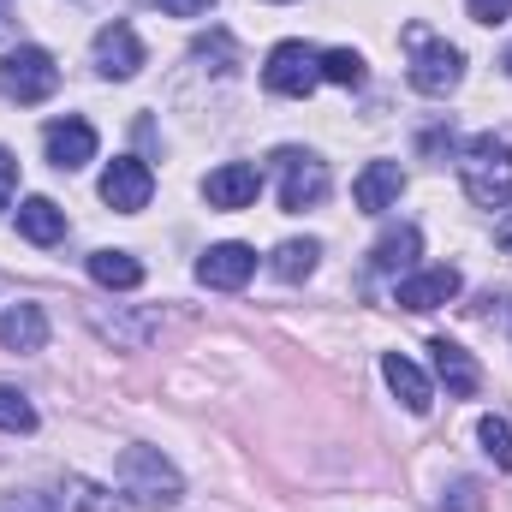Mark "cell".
<instances>
[{"instance_id":"6da1fadb","label":"cell","mask_w":512,"mask_h":512,"mask_svg":"<svg viewBox=\"0 0 512 512\" xmlns=\"http://www.w3.org/2000/svg\"><path fill=\"white\" fill-rule=\"evenodd\" d=\"M114 483L131 507L143 512H161V507H179L185 501V477L173 471V459H161V447H126L120 465H114Z\"/></svg>"},{"instance_id":"7a4b0ae2","label":"cell","mask_w":512,"mask_h":512,"mask_svg":"<svg viewBox=\"0 0 512 512\" xmlns=\"http://www.w3.org/2000/svg\"><path fill=\"white\" fill-rule=\"evenodd\" d=\"M459 179H465V197L477 209H507L512 203V143L483 131L459 149Z\"/></svg>"},{"instance_id":"3957f363","label":"cell","mask_w":512,"mask_h":512,"mask_svg":"<svg viewBox=\"0 0 512 512\" xmlns=\"http://www.w3.org/2000/svg\"><path fill=\"white\" fill-rule=\"evenodd\" d=\"M399 42H405V54H411V90H423V96H453V90H459L465 54H459L447 36H435L429 24H405Z\"/></svg>"},{"instance_id":"277c9868","label":"cell","mask_w":512,"mask_h":512,"mask_svg":"<svg viewBox=\"0 0 512 512\" xmlns=\"http://www.w3.org/2000/svg\"><path fill=\"white\" fill-rule=\"evenodd\" d=\"M54 90H60V66H54L48 48H12V54L0 60V96H6V102L36 108V102H48Z\"/></svg>"},{"instance_id":"5b68a950","label":"cell","mask_w":512,"mask_h":512,"mask_svg":"<svg viewBox=\"0 0 512 512\" xmlns=\"http://www.w3.org/2000/svg\"><path fill=\"white\" fill-rule=\"evenodd\" d=\"M262 84L274 96H310L322 84V54L310 42H274L268 48V66H262Z\"/></svg>"},{"instance_id":"8992f818","label":"cell","mask_w":512,"mask_h":512,"mask_svg":"<svg viewBox=\"0 0 512 512\" xmlns=\"http://www.w3.org/2000/svg\"><path fill=\"white\" fill-rule=\"evenodd\" d=\"M280 209L286 215H304L328 197V167L310 155V149H280Z\"/></svg>"},{"instance_id":"52a82bcc","label":"cell","mask_w":512,"mask_h":512,"mask_svg":"<svg viewBox=\"0 0 512 512\" xmlns=\"http://www.w3.org/2000/svg\"><path fill=\"white\" fill-rule=\"evenodd\" d=\"M149 197H155L149 161H143V155H114L108 173H102V203L120 209V215H137V209H149Z\"/></svg>"},{"instance_id":"ba28073f","label":"cell","mask_w":512,"mask_h":512,"mask_svg":"<svg viewBox=\"0 0 512 512\" xmlns=\"http://www.w3.org/2000/svg\"><path fill=\"white\" fill-rule=\"evenodd\" d=\"M459 286H465V274H459V268H417V274H405V280L393 286V304H399V310H411V316H423V310L453 304V298H459Z\"/></svg>"},{"instance_id":"9c48e42d","label":"cell","mask_w":512,"mask_h":512,"mask_svg":"<svg viewBox=\"0 0 512 512\" xmlns=\"http://www.w3.org/2000/svg\"><path fill=\"white\" fill-rule=\"evenodd\" d=\"M90 54H96V72H102V78H114V84H126V78H137V72H143V42H137V30H131V24H120V18L96 30Z\"/></svg>"},{"instance_id":"30bf717a","label":"cell","mask_w":512,"mask_h":512,"mask_svg":"<svg viewBox=\"0 0 512 512\" xmlns=\"http://www.w3.org/2000/svg\"><path fill=\"white\" fill-rule=\"evenodd\" d=\"M251 274H256V251L251 245H239V239L209 245V251L197 256V280H203L209 292H239Z\"/></svg>"},{"instance_id":"8fae6325","label":"cell","mask_w":512,"mask_h":512,"mask_svg":"<svg viewBox=\"0 0 512 512\" xmlns=\"http://www.w3.org/2000/svg\"><path fill=\"white\" fill-rule=\"evenodd\" d=\"M42 149H48V161L60 173H78V167L96 161V126L78 120V114H66V120H54V126L42 131Z\"/></svg>"},{"instance_id":"7c38bea8","label":"cell","mask_w":512,"mask_h":512,"mask_svg":"<svg viewBox=\"0 0 512 512\" xmlns=\"http://www.w3.org/2000/svg\"><path fill=\"white\" fill-rule=\"evenodd\" d=\"M203 197H209V209H251L256 197H262V167H256V161H227V167H215V173L203 179Z\"/></svg>"},{"instance_id":"4fadbf2b","label":"cell","mask_w":512,"mask_h":512,"mask_svg":"<svg viewBox=\"0 0 512 512\" xmlns=\"http://www.w3.org/2000/svg\"><path fill=\"white\" fill-rule=\"evenodd\" d=\"M399 191H405V167L399 161H370L358 179H352V197H358V209L364 215H382L399 203Z\"/></svg>"},{"instance_id":"5bb4252c","label":"cell","mask_w":512,"mask_h":512,"mask_svg":"<svg viewBox=\"0 0 512 512\" xmlns=\"http://www.w3.org/2000/svg\"><path fill=\"white\" fill-rule=\"evenodd\" d=\"M429 358H435V376L447 382L453 399H471V393L483 387V370H477V358H471L465 346H453V340H429Z\"/></svg>"},{"instance_id":"9a60e30c","label":"cell","mask_w":512,"mask_h":512,"mask_svg":"<svg viewBox=\"0 0 512 512\" xmlns=\"http://www.w3.org/2000/svg\"><path fill=\"white\" fill-rule=\"evenodd\" d=\"M382 376H387V387L399 393V405H405L411 417H423V411L435 405V387H429V376H423L405 352H387V358H382Z\"/></svg>"},{"instance_id":"2e32d148","label":"cell","mask_w":512,"mask_h":512,"mask_svg":"<svg viewBox=\"0 0 512 512\" xmlns=\"http://www.w3.org/2000/svg\"><path fill=\"white\" fill-rule=\"evenodd\" d=\"M0 346H6V352H42V346H48V316H42V304H12V310H0Z\"/></svg>"},{"instance_id":"e0dca14e","label":"cell","mask_w":512,"mask_h":512,"mask_svg":"<svg viewBox=\"0 0 512 512\" xmlns=\"http://www.w3.org/2000/svg\"><path fill=\"white\" fill-rule=\"evenodd\" d=\"M18 233H24L30 245H60V239H66V209H60L54 197H24V203H18Z\"/></svg>"},{"instance_id":"ac0fdd59","label":"cell","mask_w":512,"mask_h":512,"mask_svg":"<svg viewBox=\"0 0 512 512\" xmlns=\"http://www.w3.org/2000/svg\"><path fill=\"white\" fill-rule=\"evenodd\" d=\"M417 256H423V233L417 227H387L376 239V251H370V268L376 274H405V268H417Z\"/></svg>"},{"instance_id":"d6986e66","label":"cell","mask_w":512,"mask_h":512,"mask_svg":"<svg viewBox=\"0 0 512 512\" xmlns=\"http://www.w3.org/2000/svg\"><path fill=\"white\" fill-rule=\"evenodd\" d=\"M48 501H54V512H120V495H108L90 477H66L60 489H48Z\"/></svg>"},{"instance_id":"ffe728a7","label":"cell","mask_w":512,"mask_h":512,"mask_svg":"<svg viewBox=\"0 0 512 512\" xmlns=\"http://www.w3.org/2000/svg\"><path fill=\"white\" fill-rule=\"evenodd\" d=\"M90 280L108 292H131V286H143V262L131 251H90Z\"/></svg>"},{"instance_id":"44dd1931","label":"cell","mask_w":512,"mask_h":512,"mask_svg":"<svg viewBox=\"0 0 512 512\" xmlns=\"http://www.w3.org/2000/svg\"><path fill=\"white\" fill-rule=\"evenodd\" d=\"M316 256H322L316 239H286V245H274L268 268H274L280 280H310V274H316Z\"/></svg>"},{"instance_id":"7402d4cb","label":"cell","mask_w":512,"mask_h":512,"mask_svg":"<svg viewBox=\"0 0 512 512\" xmlns=\"http://www.w3.org/2000/svg\"><path fill=\"white\" fill-rule=\"evenodd\" d=\"M322 78L328 84H340V90H364V54H352V48H328L322 54Z\"/></svg>"},{"instance_id":"603a6c76","label":"cell","mask_w":512,"mask_h":512,"mask_svg":"<svg viewBox=\"0 0 512 512\" xmlns=\"http://www.w3.org/2000/svg\"><path fill=\"white\" fill-rule=\"evenodd\" d=\"M477 441H483V453L495 459V471H512V423L507 417H483V423H477Z\"/></svg>"},{"instance_id":"cb8c5ba5","label":"cell","mask_w":512,"mask_h":512,"mask_svg":"<svg viewBox=\"0 0 512 512\" xmlns=\"http://www.w3.org/2000/svg\"><path fill=\"white\" fill-rule=\"evenodd\" d=\"M0 429H12V435H30L36 429V405L6 382H0Z\"/></svg>"},{"instance_id":"d4e9b609","label":"cell","mask_w":512,"mask_h":512,"mask_svg":"<svg viewBox=\"0 0 512 512\" xmlns=\"http://www.w3.org/2000/svg\"><path fill=\"white\" fill-rule=\"evenodd\" d=\"M197 60H221L215 72H233V36L215 30V36H197Z\"/></svg>"},{"instance_id":"484cf974","label":"cell","mask_w":512,"mask_h":512,"mask_svg":"<svg viewBox=\"0 0 512 512\" xmlns=\"http://www.w3.org/2000/svg\"><path fill=\"white\" fill-rule=\"evenodd\" d=\"M0 512H54V501H48V489H30V495H6Z\"/></svg>"},{"instance_id":"4316f807","label":"cell","mask_w":512,"mask_h":512,"mask_svg":"<svg viewBox=\"0 0 512 512\" xmlns=\"http://www.w3.org/2000/svg\"><path fill=\"white\" fill-rule=\"evenodd\" d=\"M465 6H471L477 24H501V18H512V0H465Z\"/></svg>"},{"instance_id":"83f0119b","label":"cell","mask_w":512,"mask_h":512,"mask_svg":"<svg viewBox=\"0 0 512 512\" xmlns=\"http://www.w3.org/2000/svg\"><path fill=\"white\" fill-rule=\"evenodd\" d=\"M149 6H161L167 18H203V12H209L215 0H149Z\"/></svg>"},{"instance_id":"f1b7e54d","label":"cell","mask_w":512,"mask_h":512,"mask_svg":"<svg viewBox=\"0 0 512 512\" xmlns=\"http://www.w3.org/2000/svg\"><path fill=\"white\" fill-rule=\"evenodd\" d=\"M12 191H18V155H12V149H0V209L12 203Z\"/></svg>"},{"instance_id":"f546056e","label":"cell","mask_w":512,"mask_h":512,"mask_svg":"<svg viewBox=\"0 0 512 512\" xmlns=\"http://www.w3.org/2000/svg\"><path fill=\"white\" fill-rule=\"evenodd\" d=\"M6 30H12V18H6V0H0V36H6Z\"/></svg>"},{"instance_id":"4dcf8cb0","label":"cell","mask_w":512,"mask_h":512,"mask_svg":"<svg viewBox=\"0 0 512 512\" xmlns=\"http://www.w3.org/2000/svg\"><path fill=\"white\" fill-rule=\"evenodd\" d=\"M501 66H507V72H512V48H507V60H501Z\"/></svg>"}]
</instances>
